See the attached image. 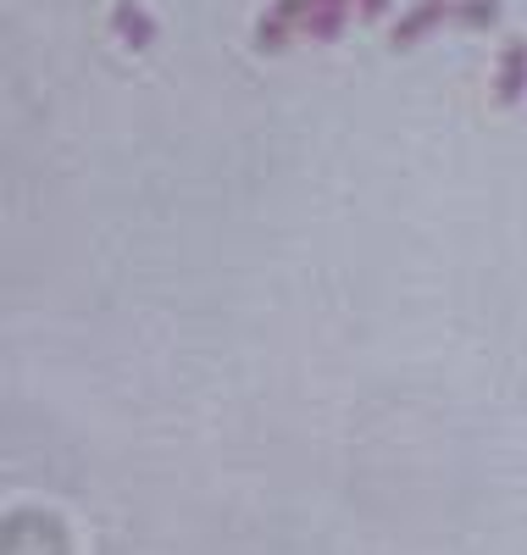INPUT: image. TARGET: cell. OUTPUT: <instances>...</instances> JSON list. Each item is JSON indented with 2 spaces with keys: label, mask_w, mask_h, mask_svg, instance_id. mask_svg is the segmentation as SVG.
I'll list each match as a JSON object with an SVG mask.
<instances>
[{
  "label": "cell",
  "mask_w": 527,
  "mask_h": 555,
  "mask_svg": "<svg viewBox=\"0 0 527 555\" xmlns=\"http://www.w3.org/2000/svg\"><path fill=\"white\" fill-rule=\"evenodd\" d=\"M500 17V0H455V23L461 28H489Z\"/></svg>",
  "instance_id": "5"
},
{
  "label": "cell",
  "mask_w": 527,
  "mask_h": 555,
  "mask_svg": "<svg viewBox=\"0 0 527 555\" xmlns=\"http://www.w3.org/2000/svg\"><path fill=\"white\" fill-rule=\"evenodd\" d=\"M383 12H389V0H356V17H367V23L383 17Z\"/></svg>",
  "instance_id": "7"
},
{
  "label": "cell",
  "mask_w": 527,
  "mask_h": 555,
  "mask_svg": "<svg viewBox=\"0 0 527 555\" xmlns=\"http://www.w3.org/2000/svg\"><path fill=\"white\" fill-rule=\"evenodd\" d=\"M455 17V0H416V7L395 23V44L406 51V44H416V39H427L439 23H450Z\"/></svg>",
  "instance_id": "1"
},
{
  "label": "cell",
  "mask_w": 527,
  "mask_h": 555,
  "mask_svg": "<svg viewBox=\"0 0 527 555\" xmlns=\"http://www.w3.org/2000/svg\"><path fill=\"white\" fill-rule=\"evenodd\" d=\"M527 95V39H511L500 51V67H494V101H522Z\"/></svg>",
  "instance_id": "2"
},
{
  "label": "cell",
  "mask_w": 527,
  "mask_h": 555,
  "mask_svg": "<svg viewBox=\"0 0 527 555\" xmlns=\"http://www.w3.org/2000/svg\"><path fill=\"white\" fill-rule=\"evenodd\" d=\"M345 23H350V0H333V7H317V12L300 23V34H306V39H339Z\"/></svg>",
  "instance_id": "4"
},
{
  "label": "cell",
  "mask_w": 527,
  "mask_h": 555,
  "mask_svg": "<svg viewBox=\"0 0 527 555\" xmlns=\"http://www.w3.org/2000/svg\"><path fill=\"white\" fill-rule=\"evenodd\" d=\"M112 28H117V39H123V44H133V51H145V44L156 39V23H151L145 12H139L133 0H117V7H112Z\"/></svg>",
  "instance_id": "3"
},
{
  "label": "cell",
  "mask_w": 527,
  "mask_h": 555,
  "mask_svg": "<svg viewBox=\"0 0 527 555\" xmlns=\"http://www.w3.org/2000/svg\"><path fill=\"white\" fill-rule=\"evenodd\" d=\"M290 34H295L290 23H278V17L267 12V17H261V28H256V44H261V51H283V44H290Z\"/></svg>",
  "instance_id": "6"
}]
</instances>
